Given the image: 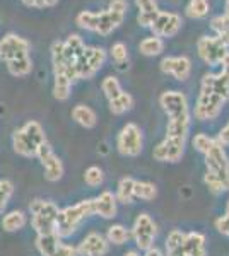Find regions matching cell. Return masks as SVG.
I'll return each instance as SVG.
<instances>
[{
	"instance_id": "obj_14",
	"label": "cell",
	"mask_w": 229,
	"mask_h": 256,
	"mask_svg": "<svg viewBox=\"0 0 229 256\" xmlns=\"http://www.w3.org/2000/svg\"><path fill=\"white\" fill-rule=\"evenodd\" d=\"M183 20L176 12H162L159 10L157 18L154 19L149 30L152 31L154 36H159V38H173L178 34V31L181 30Z\"/></svg>"
},
{
	"instance_id": "obj_23",
	"label": "cell",
	"mask_w": 229,
	"mask_h": 256,
	"mask_svg": "<svg viewBox=\"0 0 229 256\" xmlns=\"http://www.w3.org/2000/svg\"><path fill=\"white\" fill-rule=\"evenodd\" d=\"M134 186H135V180L130 176H125L118 181V186H116V202L123 205H130L134 204L135 196H134Z\"/></svg>"
},
{
	"instance_id": "obj_32",
	"label": "cell",
	"mask_w": 229,
	"mask_h": 256,
	"mask_svg": "<svg viewBox=\"0 0 229 256\" xmlns=\"http://www.w3.org/2000/svg\"><path fill=\"white\" fill-rule=\"evenodd\" d=\"M7 70H9V74L14 77H26L33 70V62L29 58V55L21 56V58L7 62Z\"/></svg>"
},
{
	"instance_id": "obj_50",
	"label": "cell",
	"mask_w": 229,
	"mask_h": 256,
	"mask_svg": "<svg viewBox=\"0 0 229 256\" xmlns=\"http://www.w3.org/2000/svg\"><path fill=\"white\" fill-rule=\"evenodd\" d=\"M226 12H229V0H226Z\"/></svg>"
},
{
	"instance_id": "obj_2",
	"label": "cell",
	"mask_w": 229,
	"mask_h": 256,
	"mask_svg": "<svg viewBox=\"0 0 229 256\" xmlns=\"http://www.w3.org/2000/svg\"><path fill=\"white\" fill-rule=\"evenodd\" d=\"M205 174L203 183L212 195H222L229 192V156L226 147L214 140L212 147L203 154Z\"/></svg>"
},
{
	"instance_id": "obj_34",
	"label": "cell",
	"mask_w": 229,
	"mask_h": 256,
	"mask_svg": "<svg viewBox=\"0 0 229 256\" xmlns=\"http://www.w3.org/2000/svg\"><path fill=\"white\" fill-rule=\"evenodd\" d=\"M186 16L190 19H203L209 16L210 6H209V0H190L186 4Z\"/></svg>"
},
{
	"instance_id": "obj_26",
	"label": "cell",
	"mask_w": 229,
	"mask_h": 256,
	"mask_svg": "<svg viewBox=\"0 0 229 256\" xmlns=\"http://www.w3.org/2000/svg\"><path fill=\"white\" fill-rule=\"evenodd\" d=\"M108 106H110V111L116 116H120V114H125L127 111H130L134 108V96L128 92H120L118 96L110 99L108 101Z\"/></svg>"
},
{
	"instance_id": "obj_33",
	"label": "cell",
	"mask_w": 229,
	"mask_h": 256,
	"mask_svg": "<svg viewBox=\"0 0 229 256\" xmlns=\"http://www.w3.org/2000/svg\"><path fill=\"white\" fill-rule=\"evenodd\" d=\"M134 196L144 202H151L157 196V186L151 181H139L135 180L134 186Z\"/></svg>"
},
{
	"instance_id": "obj_49",
	"label": "cell",
	"mask_w": 229,
	"mask_h": 256,
	"mask_svg": "<svg viewBox=\"0 0 229 256\" xmlns=\"http://www.w3.org/2000/svg\"><path fill=\"white\" fill-rule=\"evenodd\" d=\"M224 214H226V216L229 217V200L226 202V210H224Z\"/></svg>"
},
{
	"instance_id": "obj_30",
	"label": "cell",
	"mask_w": 229,
	"mask_h": 256,
	"mask_svg": "<svg viewBox=\"0 0 229 256\" xmlns=\"http://www.w3.org/2000/svg\"><path fill=\"white\" fill-rule=\"evenodd\" d=\"M52 65H53V74H64L67 70V58L64 53V41H55L52 44Z\"/></svg>"
},
{
	"instance_id": "obj_43",
	"label": "cell",
	"mask_w": 229,
	"mask_h": 256,
	"mask_svg": "<svg viewBox=\"0 0 229 256\" xmlns=\"http://www.w3.org/2000/svg\"><path fill=\"white\" fill-rule=\"evenodd\" d=\"M215 140H217L219 144H222L224 147H229V122L219 130V134H217V137H215Z\"/></svg>"
},
{
	"instance_id": "obj_27",
	"label": "cell",
	"mask_w": 229,
	"mask_h": 256,
	"mask_svg": "<svg viewBox=\"0 0 229 256\" xmlns=\"http://www.w3.org/2000/svg\"><path fill=\"white\" fill-rule=\"evenodd\" d=\"M139 52L145 56H157L164 52V40L159 36H149L144 38L139 44Z\"/></svg>"
},
{
	"instance_id": "obj_24",
	"label": "cell",
	"mask_w": 229,
	"mask_h": 256,
	"mask_svg": "<svg viewBox=\"0 0 229 256\" xmlns=\"http://www.w3.org/2000/svg\"><path fill=\"white\" fill-rule=\"evenodd\" d=\"M183 238H185V232H183V230H180V229L169 230V234L166 236L164 256H186L185 250H183Z\"/></svg>"
},
{
	"instance_id": "obj_10",
	"label": "cell",
	"mask_w": 229,
	"mask_h": 256,
	"mask_svg": "<svg viewBox=\"0 0 229 256\" xmlns=\"http://www.w3.org/2000/svg\"><path fill=\"white\" fill-rule=\"evenodd\" d=\"M197 52L202 62L209 67H217L229 52L226 43L217 36H202L197 41Z\"/></svg>"
},
{
	"instance_id": "obj_7",
	"label": "cell",
	"mask_w": 229,
	"mask_h": 256,
	"mask_svg": "<svg viewBox=\"0 0 229 256\" xmlns=\"http://www.w3.org/2000/svg\"><path fill=\"white\" fill-rule=\"evenodd\" d=\"M106 50L101 46H86L84 52L77 56L74 62L76 67L77 79H93L96 72H99V68L105 65L106 62Z\"/></svg>"
},
{
	"instance_id": "obj_37",
	"label": "cell",
	"mask_w": 229,
	"mask_h": 256,
	"mask_svg": "<svg viewBox=\"0 0 229 256\" xmlns=\"http://www.w3.org/2000/svg\"><path fill=\"white\" fill-rule=\"evenodd\" d=\"M101 90H103V94L106 96V99L110 101V99H113L118 96L120 92H123V89H122V84H120V80L116 79L115 76H108L103 79L101 82Z\"/></svg>"
},
{
	"instance_id": "obj_20",
	"label": "cell",
	"mask_w": 229,
	"mask_h": 256,
	"mask_svg": "<svg viewBox=\"0 0 229 256\" xmlns=\"http://www.w3.org/2000/svg\"><path fill=\"white\" fill-rule=\"evenodd\" d=\"M135 6L139 9L137 16V24L140 28H151L154 19L159 14V7H157L156 0H135Z\"/></svg>"
},
{
	"instance_id": "obj_8",
	"label": "cell",
	"mask_w": 229,
	"mask_h": 256,
	"mask_svg": "<svg viewBox=\"0 0 229 256\" xmlns=\"http://www.w3.org/2000/svg\"><path fill=\"white\" fill-rule=\"evenodd\" d=\"M157 236V224L149 214H139L134 220V226L130 229V238L134 239L135 246L139 251H147L154 246Z\"/></svg>"
},
{
	"instance_id": "obj_13",
	"label": "cell",
	"mask_w": 229,
	"mask_h": 256,
	"mask_svg": "<svg viewBox=\"0 0 229 256\" xmlns=\"http://www.w3.org/2000/svg\"><path fill=\"white\" fill-rule=\"evenodd\" d=\"M29 48H31V44L28 40L21 38L19 34H14V32H9L0 40V60L7 64L11 60L21 58V56H28Z\"/></svg>"
},
{
	"instance_id": "obj_44",
	"label": "cell",
	"mask_w": 229,
	"mask_h": 256,
	"mask_svg": "<svg viewBox=\"0 0 229 256\" xmlns=\"http://www.w3.org/2000/svg\"><path fill=\"white\" fill-rule=\"evenodd\" d=\"M220 67H222V70H220V72H222L224 76L229 77V52L226 53V56L222 58V62H220Z\"/></svg>"
},
{
	"instance_id": "obj_12",
	"label": "cell",
	"mask_w": 229,
	"mask_h": 256,
	"mask_svg": "<svg viewBox=\"0 0 229 256\" xmlns=\"http://www.w3.org/2000/svg\"><path fill=\"white\" fill-rule=\"evenodd\" d=\"M185 144L186 140L164 137L157 146H154L152 158L157 162H168V164L180 162L183 154H185Z\"/></svg>"
},
{
	"instance_id": "obj_11",
	"label": "cell",
	"mask_w": 229,
	"mask_h": 256,
	"mask_svg": "<svg viewBox=\"0 0 229 256\" xmlns=\"http://www.w3.org/2000/svg\"><path fill=\"white\" fill-rule=\"evenodd\" d=\"M36 159H40L41 166H43L47 181H50V183H57V181H60L62 178H64V174H65L64 162H62V159L55 154L53 147L50 146L48 142H45L43 146L36 150Z\"/></svg>"
},
{
	"instance_id": "obj_45",
	"label": "cell",
	"mask_w": 229,
	"mask_h": 256,
	"mask_svg": "<svg viewBox=\"0 0 229 256\" xmlns=\"http://www.w3.org/2000/svg\"><path fill=\"white\" fill-rule=\"evenodd\" d=\"M144 256H164V253H162L161 250H157L156 246L149 248L147 251H144Z\"/></svg>"
},
{
	"instance_id": "obj_29",
	"label": "cell",
	"mask_w": 229,
	"mask_h": 256,
	"mask_svg": "<svg viewBox=\"0 0 229 256\" xmlns=\"http://www.w3.org/2000/svg\"><path fill=\"white\" fill-rule=\"evenodd\" d=\"M210 28L215 32V36L220 38L229 48V12L219 14L210 19Z\"/></svg>"
},
{
	"instance_id": "obj_19",
	"label": "cell",
	"mask_w": 229,
	"mask_h": 256,
	"mask_svg": "<svg viewBox=\"0 0 229 256\" xmlns=\"http://www.w3.org/2000/svg\"><path fill=\"white\" fill-rule=\"evenodd\" d=\"M98 14H99V20H98V30H96V32L101 36H108L110 32H113L125 19V14H120V12H115L111 9L101 10Z\"/></svg>"
},
{
	"instance_id": "obj_15",
	"label": "cell",
	"mask_w": 229,
	"mask_h": 256,
	"mask_svg": "<svg viewBox=\"0 0 229 256\" xmlns=\"http://www.w3.org/2000/svg\"><path fill=\"white\" fill-rule=\"evenodd\" d=\"M110 242L106 236L99 232H89L82 238V241L76 246L79 256H106L110 253Z\"/></svg>"
},
{
	"instance_id": "obj_48",
	"label": "cell",
	"mask_w": 229,
	"mask_h": 256,
	"mask_svg": "<svg viewBox=\"0 0 229 256\" xmlns=\"http://www.w3.org/2000/svg\"><path fill=\"white\" fill-rule=\"evenodd\" d=\"M45 4H47V7H53L58 4V0H45Z\"/></svg>"
},
{
	"instance_id": "obj_1",
	"label": "cell",
	"mask_w": 229,
	"mask_h": 256,
	"mask_svg": "<svg viewBox=\"0 0 229 256\" xmlns=\"http://www.w3.org/2000/svg\"><path fill=\"white\" fill-rule=\"evenodd\" d=\"M229 101V77L219 74H205L200 82V92L193 108V116L198 122H212L220 114Z\"/></svg>"
},
{
	"instance_id": "obj_25",
	"label": "cell",
	"mask_w": 229,
	"mask_h": 256,
	"mask_svg": "<svg viewBox=\"0 0 229 256\" xmlns=\"http://www.w3.org/2000/svg\"><path fill=\"white\" fill-rule=\"evenodd\" d=\"M64 241L57 232H52V234H41V236H36V250L41 256H50L53 251L60 246V242Z\"/></svg>"
},
{
	"instance_id": "obj_31",
	"label": "cell",
	"mask_w": 229,
	"mask_h": 256,
	"mask_svg": "<svg viewBox=\"0 0 229 256\" xmlns=\"http://www.w3.org/2000/svg\"><path fill=\"white\" fill-rule=\"evenodd\" d=\"M72 92V82L64 74H57L55 82H53V98L58 101H67Z\"/></svg>"
},
{
	"instance_id": "obj_40",
	"label": "cell",
	"mask_w": 229,
	"mask_h": 256,
	"mask_svg": "<svg viewBox=\"0 0 229 256\" xmlns=\"http://www.w3.org/2000/svg\"><path fill=\"white\" fill-rule=\"evenodd\" d=\"M214 140H215V137H209L207 134H197L193 138H191V146H193L195 150L200 152V154L203 156L212 147Z\"/></svg>"
},
{
	"instance_id": "obj_6",
	"label": "cell",
	"mask_w": 229,
	"mask_h": 256,
	"mask_svg": "<svg viewBox=\"0 0 229 256\" xmlns=\"http://www.w3.org/2000/svg\"><path fill=\"white\" fill-rule=\"evenodd\" d=\"M116 150L123 158H139L144 150V135L137 123H127L116 135Z\"/></svg>"
},
{
	"instance_id": "obj_4",
	"label": "cell",
	"mask_w": 229,
	"mask_h": 256,
	"mask_svg": "<svg viewBox=\"0 0 229 256\" xmlns=\"http://www.w3.org/2000/svg\"><path fill=\"white\" fill-rule=\"evenodd\" d=\"M91 216H94L93 198H87V200L77 202L76 205H69V207H65V208H60L57 216L55 232L62 239L74 236L79 230V227L84 224Z\"/></svg>"
},
{
	"instance_id": "obj_9",
	"label": "cell",
	"mask_w": 229,
	"mask_h": 256,
	"mask_svg": "<svg viewBox=\"0 0 229 256\" xmlns=\"http://www.w3.org/2000/svg\"><path fill=\"white\" fill-rule=\"evenodd\" d=\"M159 106L166 113L168 120H180L191 116L188 98L181 90H164L159 96Z\"/></svg>"
},
{
	"instance_id": "obj_41",
	"label": "cell",
	"mask_w": 229,
	"mask_h": 256,
	"mask_svg": "<svg viewBox=\"0 0 229 256\" xmlns=\"http://www.w3.org/2000/svg\"><path fill=\"white\" fill-rule=\"evenodd\" d=\"M50 256H79V254H77L76 246L67 244V242L62 241V242H60V246H58L57 250L53 251V253L50 254Z\"/></svg>"
},
{
	"instance_id": "obj_35",
	"label": "cell",
	"mask_w": 229,
	"mask_h": 256,
	"mask_svg": "<svg viewBox=\"0 0 229 256\" xmlns=\"http://www.w3.org/2000/svg\"><path fill=\"white\" fill-rule=\"evenodd\" d=\"M98 20H99V14L98 12H91V10H82L77 14L76 18V24L79 28L86 31H93L96 32L98 30Z\"/></svg>"
},
{
	"instance_id": "obj_5",
	"label": "cell",
	"mask_w": 229,
	"mask_h": 256,
	"mask_svg": "<svg viewBox=\"0 0 229 256\" xmlns=\"http://www.w3.org/2000/svg\"><path fill=\"white\" fill-rule=\"evenodd\" d=\"M58 205L50 200H33L29 205V214H31V227L35 229L36 236L41 234L55 232L57 227V216Z\"/></svg>"
},
{
	"instance_id": "obj_46",
	"label": "cell",
	"mask_w": 229,
	"mask_h": 256,
	"mask_svg": "<svg viewBox=\"0 0 229 256\" xmlns=\"http://www.w3.org/2000/svg\"><path fill=\"white\" fill-rule=\"evenodd\" d=\"M123 256H142V254H140L137 250H130V251H127V253H125Z\"/></svg>"
},
{
	"instance_id": "obj_21",
	"label": "cell",
	"mask_w": 229,
	"mask_h": 256,
	"mask_svg": "<svg viewBox=\"0 0 229 256\" xmlns=\"http://www.w3.org/2000/svg\"><path fill=\"white\" fill-rule=\"evenodd\" d=\"M70 116H72V120L77 123V125H81L82 128H87V130L94 128L96 123H98V114H96V111L86 104L74 106Z\"/></svg>"
},
{
	"instance_id": "obj_16",
	"label": "cell",
	"mask_w": 229,
	"mask_h": 256,
	"mask_svg": "<svg viewBox=\"0 0 229 256\" xmlns=\"http://www.w3.org/2000/svg\"><path fill=\"white\" fill-rule=\"evenodd\" d=\"M159 68L162 74L173 76L176 80H186L191 74V60L188 56H164L159 64Z\"/></svg>"
},
{
	"instance_id": "obj_42",
	"label": "cell",
	"mask_w": 229,
	"mask_h": 256,
	"mask_svg": "<svg viewBox=\"0 0 229 256\" xmlns=\"http://www.w3.org/2000/svg\"><path fill=\"white\" fill-rule=\"evenodd\" d=\"M108 9L120 12V14H127L128 4H127V0H111L110 6H108Z\"/></svg>"
},
{
	"instance_id": "obj_47",
	"label": "cell",
	"mask_w": 229,
	"mask_h": 256,
	"mask_svg": "<svg viewBox=\"0 0 229 256\" xmlns=\"http://www.w3.org/2000/svg\"><path fill=\"white\" fill-rule=\"evenodd\" d=\"M21 2H23L24 6H28V7H35V0H21Z\"/></svg>"
},
{
	"instance_id": "obj_17",
	"label": "cell",
	"mask_w": 229,
	"mask_h": 256,
	"mask_svg": "<svg viewBox=\"0 0 229 256\" xmlns=\"http://www.w3.org/2000/svg\"><path fill=\"white\" fill-rule=\"evenodd\" d=\"M93 212L94 216L106 218V220L115 218L116 214H118V202H116L115 193L110 192V190H105L96 198H93Z\"/></svg>"
},
{
	"instance_id": "obj_18",
	"label": "cell",
	"mask_w": 229,
	"mask_h": 256,
	"mask_svg": "<svg viewBox=\"0 0 229 256\" xmlns=\"http://www.w3.org/2000/svg\"><path fill=\"white\" fill-rule=\"evenodd\" d=\"M183 250L186 256H209L207 251V239L198 230H190L185 232L183 238Z\"/></svg>"
},
{
	"instance_id": "obj_36",
	"label": "cell",
	"mask_w": 229,
	"mask_h": 256,
	"mask_svg": "<svg viewBox=\"0 0 229 256\" xmlns=\"http://www.w3.org/2000/svg\"><path fill=\"white\" fill-rule=\"evenodd\" d=\"M84 183L91 188H98L105 183V171L99 166H89L84 171Z\"/></svg>"
},
{
	"instance_id": "obj_22",
	"label": "cell",
	"mask_w": 229,
	"mask_h": 256,
	"mask_svg": "<svg viewBox=\"0 0 229 256\" xmlns=\"http://www.w3.org/2000/svg\"><path fill=\"white\" fill-rule=\"evenodd\" d=\"M28 224V214L24 210H11L2 217V229L6 232H18V230L24 229Z\"/></svg>"
},
{
	"instance_id": "obj_39",
	"label": "cell",
	"mask_w": 229,
	"mask_h": 256,
	"mask_svg": "<svg viewBox=\"0 0 229 256\" xmlns=\"http://www.w3.org/2000/svg\"><path fill=\"white\" fill-rule=\"evenodd\" d=\"M110 56H111V60H113L115 64H118V65L127 64V62H128L127 44L122 43V41H116V43H113V44H111V48H110Z\"/></svg>"
},
{
	"instance_id": "obj_38",
	"label": "cell",
	"mask_w": 229,
	"mask_h": 256,
	"mask_svg": "<svg viewBox=\"0 0 229 256\" xmlns=\"http://www.w3.org/2000/svg\"><path fill=\"white\" fill-rule=\"evenodd\" d=\"M12 195H14V184H12V181L6 180V178L0 180V214L9 205Z\"/></svg>"
},
{
	"instance_id": "obj_28",
	"label": "cell",
	"mask_w": 229,
	"mask_h": 256,
	"mask_svg": "<svg viewBox=\"0 0 229 256\" xmlns=\"http://www.w3.org/2000/svg\"><path fill=\"white\" fill-rule=\"evenodd\" d=\"M106 239L110 244L115 246H123L125 242L130 241V229H127L123 224H113L108 227L106 230Z\"/></svg>"
},
{
	"instance_id": "obj_3",
	"label": "cell",
	"mask_w": 229,
	"mask_h": 256,
	"mask_svg": "<svg viewBox=\"0 0 229 256\" xmlns=\"http://www.w3.org/2000/svg\"><path fill=\"white\" fill-rule=\"evenodd\" d=\"M47 140V134H45L43 126L36 120H29L24 123L19 130L12 134V148L21 158H36V150L43 146Z\"/></svg>"
}]
</instances>
